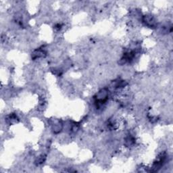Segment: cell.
Returning <instances> with one entry per match:
<instances>
[{"label": "cell", "instance_id": "obj_1", "mask_svg": "<svg viewBox=\"0 0 173 173\" xmlns=\"http://www.w3.org/2000/svg\"><path fill=\"white\" fill-rule=\"evenodd\" d=\"M107 99V91L106 89L101 90L97 95L96 98V102L99 104H104Z\"/></svg>", "mask_w": 173, "mask_h": 173}, {"label": "cell", "instance_id": "obj_2", "mask_svg": "<svg viewBox=\"0 0 173 173\" xmlns=\"http://www.w3.org/2000/svg\"><path fill=\"white\" fill-rule=\"evenodd\" d=\"M143 21L147 26H149L150 27H154L155 25L154 20L151 16H145L143 18Z\"/></svg>", "mask_w": 173, "mask_h": 173}]
</instances>
